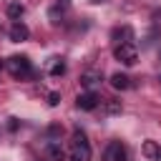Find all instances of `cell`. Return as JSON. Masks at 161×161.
I'll use <instances>...</instances> for the list:
<instances>
[{"label": "cell", "instance_id": "16", "mask_svg": "<svg viewBox=\"0 0 161 161\" xmlns=\"http://www.w3.org/2000/svg\"><path fill=\"white\" fill-rule=\"evenodd\" d=\"M156 161H161V146H158V151H156Z\"/></svg>", "mask_w": 161, "mask_h": 161}, {"label": "cell", "instance_id": "6", "mask_svg": "<svg viewBox=\"0 0 161 161\" xmlns=\"http://www.w3.org/2000/svg\"><path fill=\"white\" fill-rule=\"evenodd\" d=\"M8 35H10V40H13V43H23V40H28V38H30V30H28V25H25V23L15 20V23L10 25V33H8Z\"/></svg>", "mask_w": 161, "mask_h": 161}, {"label": "cell", "instance_id": "18", "mask_svg": "<svg viewBox=\"0 0 161 161\" xmlns=\"http://www.w3.org/2000/svg\"><path fill=\"white\" fill-rule=\"evenodd\" d=\"M60 3H68V0H60Z\"/></svg>", "mask_w": 161, "mask_h": 161}, {"label": "cell", "instance_id": "11", "mask_svg": "<svg viewBox=\"0 0 161 161\" xmlns=\"http://www.w3.org/2000/svg\"><path fill=\"white\" fill-rule=\"evenodd\" d=\"M113 38H116V40H118V38H123L121 43H131V40H133V30H131L128 25H123V28H116V30H113Z\"/></svg>", "mask_w": 161, "mask_h": 161}, {"label": "cell", "instance_id": "10", "mask_svg": "<svg viewBox=\"0 0 161 161\" xmlns=\"http://www.w3.org/2000/svg\"><path fill=\"white\" fill-rule=\"evenodd\" d=\"M48 73L55 75V78L63 75V73H65V60H63V58H50V63H48Z\"/></svg>", "mask_w": 161, "mask_h": 161}, {"label": "cell", "instance_id": "4", "mask_svg": "<svg viewBox=\"0 0 161 161\" xmlns=\"http://www.w3.org/2000/svg\"><path fill=\"white\" fill-rule=\"evenodd\" d=\"M126 156H128V151H126V146H123L121 141H111V143L106 146V153H103V161H126Z\"/></svg>", "mask_w": 161, "mask_h": 161}, {"label": "cell", "instance_id": "14", "mask_svg": "<svg viewBox=\"0 0 161 161\" xmlns=\"http://www.w3.org/2000/svg\"><path fill=\"white\" fill-rule=\"evenodd\" d=\"M58 103H60V93L58 91H50L48 93V106H58Z\"/></svg>", "mask_w": 161, "mask_h": 161}, {"label": "cell", "instance_id": "5", "mask_svg": "<svg viewBox=\"0 0 161 161\" xmlns=\"http://www.w3.org/2000/svg\"><path fill=\"white\" fill-rule=\"evenodd\" d=\"M98 103H101V98H98L96 91H86V93H80L75 98V106L80 111H93V108H98Z\"/></svg>", "mask_w": 161, "mask_h": 161}, {"label": "cell", "instance_id": "2", "mask_svg": "<svg viewBox=\"0 0 161 161\" xmlns=\"http://www.w3.org/2000/svg\"><path fill=\"white\" fill-rule=\"evenodd\" d=\"M70 161H91V146H88L83 131H73V141H70Z\"/></svg>", "mask_w": 161, "mask_h": 161}, {"label": "cell", "instance_id": "9", "mask_svg": "<svg viewBox=\"0 0 161 161\" xmlns=\"http://www.w3.org/2000/svg\"><path fill=\"white\" fill-rule=\"evenodd\" d=\"M111 86H113L116 91H126V88H131V78H128L126 73H113V75H111Z\"/></svg>", "mask_w": 161, "mask_h": 161}, {"label": "cell", "instance_id": "7", "mask_svg": "<svg viewBox=\"0 0 161 161\" xmlns=\"http://www.w3.org/2000/svg\"><path fill=\"white\" fill-rule=\"evenodd\" d=\"M101 80H103V78H101L98 70H86V73L80 75V86H83L86 91H96V88L101 86Z\"/></svg>", "mask_w": 161, "mask_h": 161}, {"label": "cell", "instance_id": "17", "mask_svg": "<svg viewBox=\"0 0 161 161\" xmlns=\"http://www.w3.org/2000/svg\"><path fill=\"white\" fill-rule=\"evenodd\" d=\"M0 70H3V60H0Z\"/></svg>", "mask_w": 161, "mask_h": 161}, {"label": "cell", "instance_id": "3", "mask_svg": "<svg viewBox=\"0 0 161 161\" xmlns=\"http://www.w3.org/2000/svg\"><path fill=\"white\" fill-rule=\"evenodd\" d=\"M113 55H116V60H121L123 65H133V63L138 60V50H136L133 43H118V45L113 48Z\"/></svg>", "mask_w": 161, "mask_h": 161}, {"label": "cell", "instance_id": "1", "mask_svg": "<svg viewBox=\"0 0 161 161\" xmlns=\"http://www.w3.org/2000/svg\"><path fill=\"white\" fill-rule=\"evenodd\" d=\"M5 68H8V73H10L15 80H28V78L33 75V65H30V60H28L25 55H10V58L5 60Z\"/></svg>", "mask_w": 161, "mask_h": 161}, {"label": "cell", "instance_id": "15", "mask_svg": "<svg viewBox=\"0 0 161 161\" xmlns=\"http://www.w3.org/2000/svg\"><path fill=\"white\" fill-rule=\"evenodd\" d=\"M106 108H108L111 113H118V111H121V103H118V101H108V103H106Z\"/></svg>", "mask_w": 161, "mask_h": 161}, {"label": "cell", "instance_id": "12", "mask_svg": "<svg viewBox=\"0 0 161 161\" xmlns=\"http://www.w3.org/2000/svg\"><path fill=\"white\" fill-rule=\"evenodd\" d=\"M25 13V8H23V3H10L8 5V18H13V20H20V15Z\"/></svg>", "mask_w": 161, "mask_h": 161}, {"label": "cell", "instance_id": "13", "mask_svg": "<svg viewBox=\"0 0 161 161\" xmlns=\"http://www.w3.org/2000/svg\"><path fill=\"white\" fill-rule=\"evenodd\" d=\"M156 151H158V143H153V141H146V143H143V156L156 158Z\"/></svg>", "mask_w": 161, "mask_h": 161}, {"label": "cell", "instance_id": "19", "mask_svg": "<svg viewBox=\"0 0 161 161\" xmlns=\"http://www.w3.org/2000/svg\"><path fill=\"white\" fill-rule=\"evenodd\" d=\"M158 80H161V78H158Z\"/></svg>", "mask_w": 161, "mask_h": 161}, {"label": "cell", "instance_id": "8", "mask_svg": "<svg viewBox=\"0 0 161 161\" xmlns=\"http://www.w3.org/2000/svg\"><path fill=\"white\" fill-rule=\"evenodd\" d=\"M45 156H48V161H63L65 151H63V146H60L58 141H50V143L45 146Z\"/></svg>", "mask_w": 161, "mask_h": 161}]
</instances>
